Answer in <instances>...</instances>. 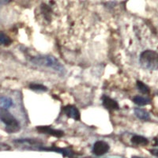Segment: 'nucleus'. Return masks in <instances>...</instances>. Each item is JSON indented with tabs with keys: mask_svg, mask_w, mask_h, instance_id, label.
Returning a JSON list of instances; mask_svg holds the SVG:
<instances>
[{
	"mask_svg": "<svg viewBox=\"0 0 158 158\" xmlns=\"http://www.w3.org/2000/svg\"><path fill=\"white\" fill-rule=\"evenodd\" d=\"M32 63L40 67H47L57 72L59 74H63L65 71L63 65L59 63L56 58L52 56H40L33 58Z\"/></svg>",
	"mask_w": 158,
	"mask_h": 158,
	"instance_id": "1",
	"label": "nucleus"
},
{
	"mask_svg": "<svg viewBox=\"0 0 158 158\" xmlns=\"http://www.w3.org/2000/svg\"><path fill=\"white\" fill-rule=\"evenodd\" d=\"M139 63L146 70H158V53L153 50L144 51L140 55Z\"/></svg>",
	"mask_w": 158,
	"mask_h": 158,
	"instance_id": "2",
	"label": "nucleus"
},
{
	"mask_svg": "<svg viewBox=\"0 0 158 158\" xmlns=\"http://www.w3.org/2000/svg\"><path fill=\"white\" fill-rule=\"evenodd\" d=\"M0 120L6 126V131L9 133L19 131V123L6 108H0Z\"/></svg>",
	"mask_w": 158,
	"mask_h": 158,
	"instance_id": "3",
	"label": "nucleus"
},
{
	"mask_svg": "<svg viewBox=\"0 0 158 158\" xmlns=\"http://www.w3.org/2000/svg\"><path fill=\"white\" fill-rule=\"evenodd\" d=\"M109 150V145L104 141H97L95 142L93 152L97 156H102L107 153Z\"/></svg>",
	"mask_w": 158,
	"mask_h": 158,
	"instance_id": "4",
	"label": "nucleus"
},
{
	"mask_svg": "<svg viewBox=\"0 0 158 158\" xmlns=\"http://www.w3.org/2000/svg\"><path fill=\"white\" fill-rule=\"evenodd\" d=\"M64 113L69 118H74L75 120H79L80 117H81V115H80V112H79L78 109L75 106H73V105H67V106L65 107Z\"/></svg>",
	"mask_w": 158,
	"mask_h": 158,
	"instance_id": "5",
	"label": "nucleus"
},
{
	"mask_svg": "<svg viewBox=\"0 0 158 158\" xmlns=\"http://www.w3.org/2000/svg\"><path fill=\"white\" fill-rule=\"evenodd\" d=\"M37 131H39L40 133L42 134H48V135H53L56 137H62L63 135V132L59 130L53 129V128L50 127H38Z\"/></svg>",
	"mask_w": 158,
	"mask_h": 158,
	"instance_id": "6",
	"label": "nucleus"
},
{
	"mask_svg": "<svg viewBox=\"0 0 158 158\" xmlns=\"http://www.w3.org/2000/svg\"><path fill=\"white\" fill-rule=\"evenodd\" d=\"M103 104L105 108L110 110H117L119 108L118 103L108 97H103Z\"/></svg>",
	"mask_w": 158,
	"mask_h": 158,
	"instance_id": "7",
	"label": "nucleus"
},
{
	"mask_svg": "<svg viewBox=\"0 0 158 158\" xmlns=\"http://www.w3.org/2000/svg\"><path fill=\"white\" fill-rule=\"evenodd\" d=\"M135 114L138 118H140L142 120H149L150 118L149 112L146 110L142 109V108H135Z\"/></svg>",
	"mask_w": 158,
	"mask_h": 158,
	"instance_id": "8",
	"label": "nucleus"
},
{
	"mask_svg": "<svg viewBox=\"0 0 158 158\" xmlns=\"http://www.w3.org/2000/svg\"><path fill=\"white\" fill-rule=\"evenodd\" d=\"M131 142H132L133 144L142 146H146V145H148V143H149V141H148L147 138H144V137L142 136H139V135H135V136L132 137V138H131Z\"/></svg>",
	"mask_w": 158,
	"mask_h": 158,
	"instance_id": "9",
	"label": "nucleus"
},
{
	"mask_svg": "<svg viewBox=\"0 0 158 158\" xmlns=\"http://www.w3.org/2000/svg\"><path fill=\"white\" fill-rule=\"evenodd\" d=\"M133 101L139 106H145V105H147L150 103V100L146 98V97H141V96H136V97H134Z\"/></svg>",
	"mask_w": 158,
	"mask_h": 158,
	"instance_id": "10",
	"label": "nucleus"
},
{
	"mask_svg": "<svg viewBox=\"0 0 158 158\" xmlns=\"http://www.w3.org/2000/svg\"><path fill=\"white\" fill-rule=\"evenodd\" d=\"M12 43L10 38L5 34L3 32L0 31V46H8Z\"/></svg>",
	"mask_w": 158,
	"mask_h": 158,
	"instance_id": "11",
	"label": "nucleus"
},
{
	"mask_svg": "<svg viewBox=\"0 0 158 158\" xmlns=\"http://www.w3.org/2000/svg\"><path fill=\"white\" fill-rule=\"evenodd\" d=\"M0 104L3 108H6L11 107L13 105V101L10 97H0Z\"/></svg>",
	"mask_w": 158,
	"mask_h": 158,
	"instance_id": "12",
	"label": "nucleus"
},
{
	"mask_svg": "<svg viewBox=\"0 0 158 158\" xmlns=\"http://www.w3.org/2000/svg\"><path fill=\"white\" fill-rule=\"evenodd\" d=\"M137 87H138V90H139L141 93H142V94H149V87H148L145 83L142 82V81H137Z\"/></svg>",
	"mask_w": 158,
	"mask_h": 158,
	"instance_id": "13",
	"label": "nucleus"
},
{
	"mask_svg": "<svg viewBox=\"0 0 158 158\" xmlns=\"http://www.w3.org/2000/svg\"><path fill=\"white\" fill-rule=\"evenodd\" d=\"M29 88L32 90H36V91L40 92H45L48 90L47 87H45L43 85L40 84H31L29 85Z\"/></svg>",
	"mask_w": 158,
	"mask_h": 158,
	"instance_id": "14",
	"label": "nucleus"
},
{
	"mask_svg": "<svg viewBox=\"0 0 158 158\" xmlns=\"http://www.w3.org/2000/svg\"><path fill=\"white\" fill-rule=\"evenodd\" d=\"M9 149H10V147L8 145L4 143H0V151L9 150Z\"/></svg>",
	"mask_w": 158,
	"mask_h": 158,
	"instance_id": "15",
	"label": "nucleus"
},
{
	"mask_svg": "<svg viewBox=\"0 0 158 158\" xmlns=\"http://www.w3.org/2000/svg\"><path fill=\"white\" fill-rule=\"evenodd\" d=\"M150 153L154 156H158V149H150Z\"/></svg>",
	"mask_w": 158,
	"mask_h": 158,
	"instance_id": "16",
	"label": "nucleus"
},
{
	"mask_svg": "<svg viewBox=\"0 0 158 158\" xmlns=\"http://www.w3.org/2000/svg\"><path fill=\"white\" fill-rule=\"evenodd\" d=\"M132 158H142V157H138V156H133Z\"/></svg>",
	"mask_w": 158,
	"mask_h": 158,
	"instance_id": "17",
	"label": "nucleus"
},
{
	"mask_svg": "<svg viewBox=\"0 0 158 158\" xmlns=\"http://www.w3.org/2000/svg\"><path fill=\"white\" fill-rule=\"evenodd\" d=\"M156 143H157V145H158V141H157V142H156Z\"/></svg>",
	"mask_w": 158,
	"mask_h": 158,
	"instance_id": "18",
	"label": "nucleus"
}]
</instances>
